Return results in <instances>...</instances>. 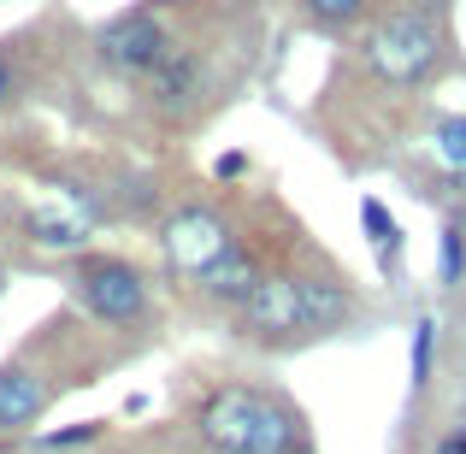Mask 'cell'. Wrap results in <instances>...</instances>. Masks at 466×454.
Instances as JSON below:
<instances>
[{"mask_svg":"<svg viewBox=\"0 0 466 454\" xmlns=\"http://www.w3.org/2000/svg\"><path fill=\"white\" fill-rule=\"evenodd\" d=\"M443 66V12L431 0H401L366 35V71L390 89H420Z\"/></svg>","mask_w":466,"mask_h":454,"instance_id":"6da1fadb","label":"cell"},{"mask_svg":"<svg viewBox=\"0 0 466 454\" xmlns=\"http://www.w3.org/2000/svg\"><path fill=\"white\" fill-rule=\"evenodd\" d=\"M66 284H71V301H77L83 313L113 325V330H137V325H148V313H154L148 272H142L137 260H125V254H77Z\"/></svg>","mask_w":466,"mask_h":454,"instance_id":"7a4b0ae2","label":"cell"},{"mask_svg":"<svg viewBox=\"0 0 466 454\" xmlns=\"http://www.w3.org/2000/svg\"><path fill=\"white\" fill-rule=\"evenodd\" d=\"M230 248H237V230L207 201H183L159 218V260H166V277H177V284L201 289V277L213 272Z\"/></svg>","mask_w":466,"mask_h":454,"instance_id":"3957f363","label":"cell"},{"mask_svg":"<svg viewBox=\"0 0 466 454\" xmlns=\"http://www.w3.org/2000/svg\"><path fill=\"white\" fill-rule=\"evenodd\" d=\"M166 47H171V30H166V12H159L154 0L118 12V18H106L101 30H95V59L125 83L148 77L159 59H166Z\"/></svg>","mask_w":466,"mask_h":454,"instance_id":"277c9868","label":"cell"},{"mask_svg":"<svg viewBox=\"0 0 466 454\" xmlns=\"http://www.w3.org/2000/svg\"><path fill=\"white\" fill-rule=\"evenodd\" d=\"M230 318H237V337L260 342V348L301 342V337H308V313H301V284H296V272H266L260 284L248 289V296L230 307Z\"/></svg>","mask_w":466,"mask_h":454,"instance_id":"5b68a950","label":"cell"},{"mask_svg":"<svg viewBox=\"0 0 466 454\" xmlns=\"http://www.w3.org/2000/svg\"><path fill=\"white\" fill-rule=\"evenodd\" d=\"M272 389H254V384H218L201 396L195 408V437L207 443V454H248V437L260 425V408Z\"/></svg>","mask_w":466,"mask_h":454,"instance_id":"8992f818","label":"cell"},{"mask_svg":"<svg viewBox=\"0 0 466 454\" xmlns=\"http://www.w3.org/2000/svg\"><path fill=\"white\" fill-rule=\"evenodd\" d=\"M47 401H54V384H47V366L35 354H18L0 366V437H30L42 425Z\"/></svg>","mask_w":466,"mask_h":454,"instance_id":"52a82bcc","label":"cell"},{"mask_svg":"<svg viewBox=\"0 0 466 454\" xmlns=\"http://www.w3.org/2000/svg\"><path fill=\"white\" fill-rule=\"evenodd\" d=\"M89 225H95V218L77 213V207H35V213L24 218V237H30L42 254H83Z\"/></svg>","mask_w":466,"mask_h":454,"instance_id":"ba28073f","label":"cell"},{"mask_svg":"<svg viewBox=\"0 0 466 454\" xmlns=\"http://www.w3.org/2000/svg\"><path fill=\"white\" fill-rule=\"evenodd\" d=\"M142 89H148L159 106L189 101V95L201 89V54H195V47H177V42H171V47H166V59H159L148 77H142Z\"/></svg>","mask_w":466,"mask_h":454,"instance_id":"9c48e42d","label":"cell"},{"mask_svg":"<svg viewBox=\"0 0 466 454\" xmlns=\"http://www.w3.org/2000/svg\"><path fill=\"white\" fill-rule=\"evenodd\" d=\"M260 277H266V266L254 260V248H248V242L237 237V248H230L225 260H218L213 272L201 277V289H207V296H213V301H218V307H225V313H230V307H237L242 296H248V289L260 284Z\"/></svg>","mask_w":466,"mask_h":454,"instance_id":"30bf717a","label":"cell"},{"mask_svg":"<svg viewBox=\"0 0 466 454\" xmlns=\"http://www.w3.org/2000/svg\"><path fill=\"white\" fill-rule=\"evenodd\" d=\"M301 284V313H308V330H342L354 318V296L337 284V277H296Z\"/></svg>","mask_w":466,"mask_h":454,"instance_id":"8fae6325","label":"cell"},{"mask_svg":"<svg viewBox=\"0 0 466 454\" xmlns=\"http://www.w3.org/2000/svg\"><path fill=\"white\" fill-rule=\"evenodd\" d=\"M360 225H366V237H372V248H378V266L396 272V266H401V225L390 218V207L378 201V195L360 201Z\"/></svg>","mask_w":466,"mask_h":454,"instance_id":"7c38bea8","label":"cell"},{"mask_svg":"<svg viewBox=\"0 0 466 454\" xmlns=\"http://www.w3.org/2000/svg\"><path fill=\"white\" fill-rule=\"evenodd\" d=\"M461 277H466V213H449L437 230V284L461 289Z\"/></svg>","mask_w":466,"mask_h":454,"instance_id":"4fadbf2b","label":"cell"},{"mask_svg":"<svg viewBox=\"0 0 466 454\" xmlns=\"http://www.w3.org/2000/svg\"><path fill=\"white\" fill-rule=\"evenodd\" d=\"M437 159H443V171H449V189L466 195V113L437 118Z\"/></svg>","mask_w":466,"mask_h":454,"instance_id":"5bb4252c","label":"cell"},{"mask_svg":"<svg viewBox=\"0 0 466 454\" xmlns=\"http://www.w3.org/2000/svg\"><path fill=\"white\" fill-rule=\"evenodd\" d=\"M366 12H372V0H301V18H308L313 30H325V35L354 30Z\"/></svg>","mask_w":466,"mask_h":454,"instance_id":"9a60e30c","label":"cell"},{"mask_svg":"<svg viewBox=\"0 0 466 454\" xmlns=\"http://www.w3.org/2000/svg\"><path fill=\"white\" fill-rule=\"evenodd\" d=\"M431 366H437V318H420V325H413V348H408L413 396H425V389H431Z\"/></svg>","mask_w":466,"mask_h":454,"instance_id":"2e32d148","label":"cell"},{"mask_svg":"<svg viewBox=\"0 0 466 454\" xmlns=\"http://www.w3.org/2000/svg\"><path fill=\"white\" fill-rule=\"evenodd\" d=\"M106 437V425L101 419H83V425H66V431H42L35 437V449L42 454H66V449H89V443H101Z\"/></svg>","mask_w":466,"mask_h":454,"instance_id":"e0dca14e","label":"cell"},{"mask_svg":"<svg viewBox=\"0 0 466 454\" xmlns=\"http://www.w3.org/2000/svg\"><path fill=\"white\" fill-rule=\"evenodd\" d=\"M18 95H24V66H18V54H12V42H0V113L18 106Z\"/></svg>","mask_w":466,"mask_h":454,"instance_id":"ac0fdd59","label":"cell"},{"mask_svg":"<svg viewBox=\"0 0 466 454\" xmlns=\"http://www.w3.org/2000/svg\"><path fill=\"white\" fill-rule=\"evenodd\" d=\"M437 454H466V419H461V425H449V431L437 437Z\"/></svg>","mask_w":466,"mask_h":454,"instance_id":"d6986e66","label":"cell"},{"mask_svg":"<svg viewBox=\"0 0 466 454\" xmlns=\"http://www.w3.org/2000/svg\"><path fill=\"white\" fill-rule=\"evenodd\" d=\"M242 171H248V159H242V154H225V159L213 166V177L225 183V177H242Z\"/></svg>","mask_w":466,"mask_h":454,"instance_id":"ffe728a7","label":"cell"},{"mask_svg":"<svg viewBox=\"0 0 466 454\" xmlns=\"http://www.w3.org/2000/svg\"><path fill=\"white\" fill-rule=\"evenodd\" d=\"M6 284H12V272H6V260H0V296H6Z\"/></svg>","mask_w":466,"mask_h":454,"instance_id":"44dd1931","label":"cell"}]
</instances>
